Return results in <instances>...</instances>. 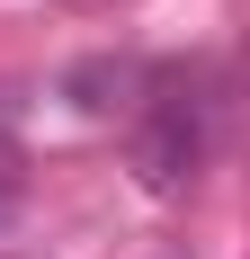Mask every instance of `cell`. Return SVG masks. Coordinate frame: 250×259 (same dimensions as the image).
I'll use <instances>...</instances> for the list:
<instances>
[{"label":"cell","instance_id":"7a4b0ae2","mask_svg":"<svg viewBox=\"0 0 250 259\" xmlns=\"http://www.w3.org/2000/svg\"><path fill=\"white\" fill-rule=\"evenodd\" d=\"M9 197H18V143L0 134V206H9Z\"/></svg>","mask_w":250,"mask_h":259},{"label":"cell","instance_id":"6da1fadb","mask_svg":"<svg viewBox=\"0 0 250 259\" xmlns=\"http://www.w3.org/2000/svg\"><path fill=\"white\" fill-rule=\"evenodd\" d=\"M197 152H205V125L188 99H161L143 116V134H134V170H143L152 197H179V188L197 179Z\"/></svg>","mask_w":250,"mask_h":259}]
</instances>
